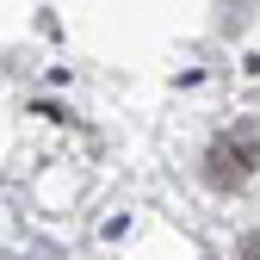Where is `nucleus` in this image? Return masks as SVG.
Instances as JSON below:
<instances>
[{
  "mask_svg": "<svg viewBox=\"0 0 260 260\" xmlns=\"http://www.w3.org/2000/svg\"><path fill=\"white\" fill-rule=\"evenodd\" d=\"M248 174H260V124H254V118H248V124H230V130L205 149V180H211V186L236 192Z\"/></svg>",
  "mask_w": 260,
  "mask_h": 260,
  "instance_id": "1",
  "label": "nucleus"
},
{
  "mask_svg": "<svg viewBox=\"0 0 260 260\" xmlns=\"http://www.w3.org/2000/svg\"><path fill=\"white\" fill-rule=\"evenodd\" d=\"M236 260H260V230H248V236L236 242Z\"/></svg>",
  "mask_w": 260,
  "mask_h": 260,
  "instance_id": "2",
  "label": "nucleus"
}]
</instances>
